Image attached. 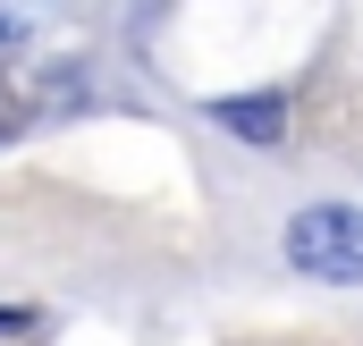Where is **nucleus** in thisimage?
<instances>
[{"label": "nucleus", "mask_w": 363, "mask_h": 346, "mask_svg": "<svg viewBox=\"0 0 363 346\" xmlns=\"http://www.w3.org/2000/svg\"><path fill=\"white\" fill-rule=\"evenodd\" d=\"M9 34H17V17H0V43H9Z\"/></svg>", "instance_id": "3"}, {"label": "nucleus", "mask_w": 363, "mask_h": 346, "mask_svg": "<svg viewBox=\"0 0 363 346\" xmlns=\"http://www.w3.org/2000/svg\"><path fill=\"white\" fill-rule=\"evenodd\" d=\"M287 262L304 279H338V287H363V211L355 203H313L287 220Z\"/></svg>", "instance_id": "1"}, {"label": "nucleus", "mask_w": 363, "mask_h": 346, "mask_svg": "<svg viewBox=\"0 0 363 346\" xmlns=\"http://www.w3.org/2000/svg\"><path fill=\"white\" fill-rule=\"evenodd\" d=\"M211 127H228V135H245V144H279L287 101H279V93H228V101H211Z\"/></svg>", "instance_id": "2"}]
</instances>
